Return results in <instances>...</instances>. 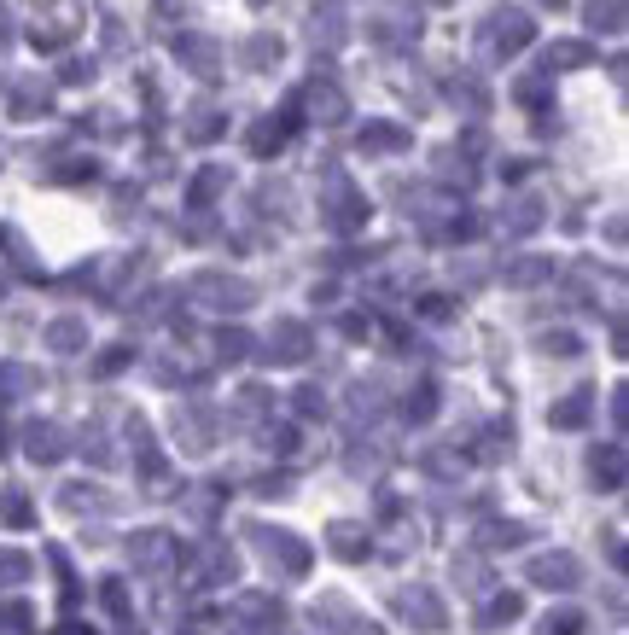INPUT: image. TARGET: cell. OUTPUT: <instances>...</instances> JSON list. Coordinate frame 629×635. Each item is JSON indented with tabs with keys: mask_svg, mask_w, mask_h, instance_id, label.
Listing matches in <instances>:
<instances>
[{
	"mask_svg": "<svg viewBox=\"0 0 629 635\" xmlns=\"http://www.w3.org/2000/svg\"><path fill=\"white\" fill-rule=\"evenodd\" d=\"M530 583H542V589H577L583 583V566H577V554H542V560H530Z\"/></svg>",
	"mask_w": 629,
	"mask_h": 635,
	"instance_id": "obj_1",
	"label": "cell"
},
{
	"mask_svg": "<svg viewBox=\"0 0 629 635\" xmlns=\"http://www.w3.org/2000/svg\"><path fill=\"white\" fill-rule=\"evenodd\" d=\"M251 536H257V548H263L268 560H280L286 571H303V566H309V548H303L292 531H268V525H251Z\"/></svg>",
	"mask_w": 629,
	"mask_h": 635,
	"instance_id": "obj_2",
	"label": "cell"
},
{
	"mask_svg": "<svg viewBox=\"0 0 629 635\" xmlns=\"http://www.w3.org/2000/svg\"><path fill=\"white\" fill-rule=\"evenodd\" d=\"M397 606H402V618H414L420 630H443V624H449L443 601H437V595H426V589H402Z\"/></svg>",
	"mask_w": 629,
	"mask_h": 635,
	"instance_id": "obj_3",
	"label": "cell"
},
{
	"mask_svg": "<svg viewBox=\"0 0 629 635\" xmlns=\"http://www.w3.org/2000/svg\"><path fill=\"white\" fill-rule=\"evenodd\" d=\"M129 560L134 566H169V560H175V536L169 531H134L129 536Z\"/></svg>",
	"mask_w": 629,
	"mask_h": 635,
	"instance_id": "obj_4",
	"label": "cell"
},
{
	"mask_svg": "<svg viewBox=\"0 0 629 635\" xmlns=\"http://www.w3.org/2000/svg\"><path fill=\"white\" fill-rule=\"evenodd\" d=\"M315 618H327V624H338V635H385L373 618H362L350 601H321L315 606Z\"/></svg>",
	"mask_w": 629,
	"mask_h": 635,
	"instance_id": "obj_5",
	"label": "cell"
},
{
	"mask_svg": "<svg viewBox=\"0 0 629 635\" xmlns=\"http://www.w3.org/2000/svg\"><path fill=\"white\" fill-rule=\"evenodd\" d=\"M327 548L338 554V560H350V566L373 554V542H367V531H362V525H350V519H338V525L327 531Z\"/></svg>",
	"mask_w": 629,
	"mask_h": 635,
	"instance_id": "obj_6",
	"label": "cell"
},
{
	"mask_svg": "<svg viewBox=\"0 0 629 635\" xmlns=\"http://www.w3.org/2000/svg\"><path fill=\"white\" fill-rule=\"evenodd\" d=\"M24 443H30V455L41 461V467L65 461V432H59V426H41V420H35L30 432H24Z\"/></svg>",
	"mask_w": 629,
	"mask_h": 635,
	"instance_id": "obj_7",
	"label": "cell"
},
{
	"mask_svg": "<svg viewBox=\"0 0 629 635\" xmlns=\"http://www.w3.org/2000/svg\"><path fill=\"white\" fill-rule=\"evenodd\" d=\"M199 298H222V309H245L251 303V286H239V280H199Z\"/></svg>",
	"mask_w": 629,
	"mask_h": 635,
	"instance_id": "obj_8",
	"label": "cell"
},
{
	"mask_svg": "<svg viewBox=\"0 0 629 635\" xmlns=\"http://www.w3.org/2000/svg\"><path fill=\"white\" fill-rule=\"evenodd\" d=\"M595 478H600V490H618V484H624V449H618V443L595 449Z\"/></svg>",
	"mask_w": 629,
	"mask_h": 635,
	"instance_id": "obj_9",
	"label": "cell"
},
{
	"mask_svg": "<svg viewBox=\"0 0 629 635\" xmlns=\"http://www.w3.org/2000/svg\"><path fill=\"white\" fill-rule=\"evenodd\" d=\"M519 612H525V601H519V595H496V601L478 612V630H501V624H513Z\"/></svg>",
	"mask_w": 629,
	"mask_h": 635,
	"instance_id": "obj_10",
	"label": "cell"
},
{
	"mask_svg": "<svg viewBox=\"0 0 629 635\" xmlns=\"http://www.w3.org/2000/svg\"><path fill=\"white\" fill-rule=\"evenodd\" d=\"M0 513H6V525H12V531L35 525V507H30V496H24V490H6V496H0Z\"/></svg>",
	"mask_w": 629,
	"mask_h": 635,
	"instance_id": "obj_11",
	"label": "cell"
},
{
	"mask_svg": "<svg viewBox=\"0 0 629 635\" xmlns=\"http://www.w3.org/2000/svg\"><path fill=\"white\" fill-rule=\"evenodd\" d=\"M303 350H309V333L303 327H280V344L268 350L274 362H303Z\"/></svg>",
	"mask_w": 629,
	"mask_h": 635,
	"instance_id": "obj_12",
	"label": "cell"
},
{
	"mask_svg": "<svg viewBox=\"0 0 629 635\" xmlns=\"http://www.w3.org/2000/svg\"><path fill=\"white\" fill-rule=\"evenodd\" d=\"M525 536H530V525H519V519H496V525L484 531V542H490V548H519Z\"/></svg>",
	"mask_w": 629,
	"mask_h": 635,
	"instance_id": "obj_13",
	"label": "cell"
},
{
	"mask_svg": "<svg viewBox=\"0 0 629 635\" xmlns=\"http://www.w3.org/2000/svg\"><path fill=\"white\" fill-rule=\"evenodd\" d=\"M583 624H589V618L565 606V612H548V618H542V630H536V635H583Z\"/></svg>",
	"mask_w": 629,
	"mask_h": 635,
	"instance_id": "obj_14",
	"label": "cell"
},
{
	"mask_svg": "<svg viewBox=\"0 0 629 635\" xmlns=\"http://www.w3.org/2000/svg\"><path fill=\"white\" fill-rule=\"evenodd\" d=\"M286 134H292V117H286V123H263V129H251V152H280Z\"/></svg>",
	"mask_w": 629,
	"mask_h": 635,
	"instance_id": "obj_15",
	"label": "cell"
},
{
	"mask_svg": "<svg viewBox=\"0 0 629 635\" xmlns=\"http://www.w3.org/2000/svg\"><path fill=\"white\" fill-rule=\"evenodd\" d=\"M583 420H589V391H577L571 402L554 408V426H583Z\"/></svg>",
	"mask_w": 629,
	"mask_h": 635,
	"instance_id": "obj_16",
	"label": "cell"
},
{
	"mask_svg": "<svg viewBox=\"0 0 629 635\" xmlns=\"http://www.w3.org/2000/svg\"><path fill=\"white\" fill-rule=\"evenodd\" d=\"M24 577H30V554L0 548V583H24Z\"/></svg>",
	"mask_w": 629,
	"mask_h": 635,
	"instance_id": "obj_17",
	"label": "cell"
},
{
	"mask_svg": "<svg viewBox=\"0 0 629 635\" xmlns=\"http://www.w3.org/2000/svg\"><path fill=\"white\" fill-rule=\"evenodd\" d=\"M47 344H53V350H76V344H82V327H76V321H59V327H47Z\"/></svg>",
	"mask_w": 629,
	"mask_h": 635,
	"instance_id": "obj_18",
	"label": "cell"
},
{
	"mask_svg": "<svg viewBox=\"0 0 629 635\" xmlns=\"http://www.w3.org/2000/svg\"><path fill=\"white\" fill-rule=\"evenodd\" d=\"M100 601H105V606H111V612H117V618H129V589H123V583H117V577H105Z\"/></svg>",
	"mask_w": 629,
	"mask_h": 635,
	"instance_id": "obj_19",
	"label": "cell"
},
{
	"mask_svg": "<svg viewBox=\"0 0 629 635\" xmlns=\"http://www.w3.org/2000/svg\"><path fill=\"white\" fill-rule=\"evenodd\" d=\"M362 146H373V152H391V146H402V129H367Z\"/></svg>",
	"mask_w": 629,
	"mask_h": 635,
	"instance_id": "obj_20",
	"label": "cell"
},
{
	"mask_svg": "<svg viewBox=\"0 0 629 635\" xmlns=\"http://www.w3.org/2000/svg\"><path fill=\"white\" fill-rule=\"evenodd\" d=\"M589 24H595V30H618V6H612V0H595V6H589Z\"/></svg>",
	"mask_w": 629,
	"mask_h": 635,
	"instance_id": "obj_21",
	"label": "cell"
},
{
	"mask_svg": "<svg viewBox=\"0 0 629 635\" xmlns=\"http://www.w3.org/2000/svg\"><path fill=\"white\" fill-rule=\"evenodd\" d=\"M455 577H466V589H484V560H455Z\"/></svg>",
	"mask_w": 629,
	"mask_h": 635,
	"instance_id": "obj_22",
	"label": "cell"
},
{
	"mask_svg": "<svg viewBox=\"0 0 629 635\" xmlns=\"http://www.w3.org/2000/svg\"><path fill=\"white\" fill-rule=\"evenodd\" d=\"M431 408H437V391H431V385H420V391H414V402H408V414H414V420H426Z\"/></svg>",
	"mask_w": 629,
	"mask_h": 635,
	"instance_id": "obj_23",
	"label": "cell"
},
{
	"mask_svg": "<svg viewBox=\"0 0 629 635\" xmlns=\"http://www.w3.org/2000/svg\"><path fill=\"white\" fill-rule=\"evenodd\" d=\"M583 59H589V47H554L548 65H583Z\"/></svg>",
	"mask_w": 629,
	"mask_h": 635,
	"instance_id": "obj_24",
	"label": "cell"
},
{
	"mask_svg": "<svg viewBox=\"0 0 629 635\" xmlns=\"http://www.w3.org/2000/svg\"><path fill=\"white\" fill-rule=\"evenodd\" d=\"M6 624H18V630L30 635V624H35V612H30V606H24V601H18V606H6Z\"/></svg>",
	"mask_w": 629,
	"mask_h": 635,
	"instance_id": "obj_25",
	"label": "cell"
},
{
	"mask_svg": "<svg viewBox=\"0 0 629 635\" xmlns=\"http://www.w3.org/2000/svg\"><path fill=\"white\" fill-rule=\"evenodd\" d=\"M222 356L239 362V356H245V333H222Z\"/></svg>",
	"mask_w": 629,
	"mask_h": 635,
	"instance_id": "obj_26",
	"label": "cell"
},
{
	"mask_svg": "<svg viewBox=\"0 0 629 635\" xmlns=\"http://www.w3.org/2000/svg\"><path fill=\"white\" fill-rule=\"evenodd\" d=\"M123 362H129V350H111V356H100V373H117Z\"/></svg>",
	"mask_w": 629,
	"mask_h": 635,
	"instance_id": "obj_27",
	"label": "cell"
},
{
	"mask_svg": "<svg viewBox=\"0 0 629 635\" xmlns=\"http://www.w3.org/2000/svg\"><path fill=\"white\" fill-rule=\"evenodd\" d=\"M53 635H94V630H88V624H59Z\"/></svg>",
	"mask_w": 629,
	"mask_h": 635,
	"instance_id": "obj_28",
	"label": "cell"
},
{
	"mask_svg": "<svg viewBox=\"0 0 629 635\" xmlns=\"http://www.w3.org/2000/svg\"><path fill=\"white\" fill-rule=\"evenodd\" d=\"M123 635H140V624H123Z\"/></svg>",
	"mask_w": 629,
	"mask_h": 635,
	"instance_id": "obj_29",
	"label": "cell"
},
{
	"mask_svg": "<svg viewBox=\"0 0 629 635\" xmlns=\"http://www.w3.org/2000/svg\"><path fill=\"white\" fill-rule=\"evenodd\" d=\"M0 455H6V426H0Z\"/></svg>",
	"mask_w": 629,
	"mask_h": 635,
	"instance_id": "obj_30",
	"label": "cell"
}]
</instances>
